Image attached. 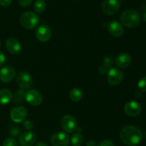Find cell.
Returning <instances> with one entry per match:
<instances>
[{
	"label": "cell",
	"instance_id": "cell-1",
	"mask_svg": "<svg viewBox=\"0 0 146 146\" xmlns=\"http://www.w3.org/2000/svg\"><path fill=\"white\" fill-rule=\"evenodd\" d=\"M120 138L122 143L126 145H135L141 141L142 133L135 126L127 125L121 130Z\"/></svg>",
	"mask_w": 146,
	"mask_h": 146
},
{
	"label": "cell",
	"instance_id": "cell-2",
	"mask_svg": "<svg viewBox=\"0 0 146 146\" xmlns=\"http://www.w3.org/2000/svg\"><path fill=\"white\" fill-rule=\"evenodd\" d=\"M121 23L128 28H134L139 24L141 17L136 11L128 9L123 11L120 17Z\"/></svg>",
	"mask_w": 146,
	"mask_h": 146
},
{
	"label": "cell",
	"instance_id": "cell-3",
	"mask_svg": "<svg viewBox=\"0 0 146 146\" xmlns=\"http://www.w3.org/2000/svg\"><path fill=\"white\" fill-rule=\"evenodd\" d=\"M39 21V17L33 11H25L20 17V24L24 29H33L36 27Z\"/></svg>",
	"mask_w": 146,
	"mask_h": 146
},
{
	"label": "cell",
	"instance_id": "cell-4",
	"mask_svg": "<svg viewBox=\"0 0 146 146\" xmlns=\"http://www.w3.org/2000/svg\"><path fill=\"white\" fill-rule=\"evenodd\" d=\"M61 125L67 133H73L78 130V124L76 119L72 115H66L61 118Z\"/></svg>",
	"mask_w": 146,
	"mask_h": 146
},
{
	"label": "cell",
	"instance_id": "cell-5",
	"mask_svg": "<svg viewBox=\"0 0 146 146\" xmlns=\"http://www.w3.org/2000/svg\"><path fill=\"white\" fill-rule=\"evenodd\" d=\"M121 7L120 0H104L102 3V9L104 14L107 15H113Z\"/></svg>",
	"mask_w": 146,
	"mask_h": 146
},
{
	"label": "cell",
	"instance_id": "cell-6",
	"mask_svg": "<svg viewBox=\"0 0 146 146\" xmlns=\"http://www.w3.org/2000/svg\"><path fill=\"white\" fill-rule=\"evenodd\" d=\"M69 141V135L64 132H56L51 137V143L53 146H67Z\"/></svg>",
	"mask_w": 146,
	"mask_h": 146
},
{
	"label": "cell",
	"instance_id": "cell-7",
	"mask_svg": "<svg viewBox=\"0 0 146 146\" xmlns=\"http://www.w3.org/2000/svg\"><path fill=\"white\" fill-rule=\"evenodd\" d=\"M25 100L32 106H38L42 102V95L35 89L29 90L25 94Z\"/></svg>",
	"mask_w": 146,
	"mask_h": 146
},
{
	"label": "cell",
	"instance_id": "cell-8",
	"mask_svg": "<svg viewBox=\"0 0 146 146\" xmlns=\"http://www.w3.org/2000/svg\"><path fill=\"white\" fill-rule=\"evenodd\" d=\"M17 84L21 90H27L32 84V78L29 73L26 72H20L17 76Z\"/></svg>",
	"mask_w": 146,
	"mask_h": 146
},
{
	"label": "cell",
	"instance_id": "cell-9",
	"mask_svg": "<svg viewBox=\"0 0 146 146\" xmlns=\"http://www.w3.org/2000/svg\"><path fill=\"white\" fill-rule=\"evenodd\" d=\"M123 79V74L117 68H111L108 72L107 80L111 85H118Z\"/></svg>",
	"mask_w": 146,
	"mask_h": 146
},
{
	"label": "cell",
	"instance_id": "cell-10",
	"mask_svg": "<svg viewBox=\"0 0 146 146\" xmlns=\"http://www.w3.org/2000/svg\"><path fill=\"white\" fill-rule=\"evenodd\" d=\"M28 111L24 107H14L10 113V117L14 122L17 123H21L27 117Z\"/></svg>",
	"mask_w": 146,
	"mask_h": 146
},
{
	"label": "cell",
	"instance_id": "cell-11",
	"mask_svg": "<svg viewBox=\"0 0 146 146\" xmlns=\"http://www.w3.org/2000/svg\"><path fill=\"white\" fill-rule=\"evenodd\" d=\"M141 105L136 101H129L126 102L124 105V112L128 115L131 117H135L139 115L141 113Z\"/></svg>",
	"mask_w": 146,
	"mask_h": 146
},
{
	"label": "cell",
	"instance_id": "cell-12",
	"mask_svg": "<svg viewBox=\"0 0 146 146\" xmlns=\"http://www.w3.org/2000/svg\"><path fill=\"white\" fill-rule=\"evenodd\" d=\"M36 37L38 41L41 42H46L51 39V29L45 24L39 26L36 30Z\"/></svg>",
	"mask_w": 146,
	"mask_h": 146
},
{
	"label": "cell",
	"instance_id": "cell-13",
	"mask_svg": "<svg viewBox=\"0 0 146 146\" xmlns=\"http://www.w3.org/2000/svg\"><path fill=\"white\" fill-rule=\"evenodd\" d=\"M19 141L21 146H32L36 142V135L33 132H24L20 135Z\"/></svg>",
	"mask_w": 146,
	"mask_h": 146
},
{
	"label": "cell",
	"instance_id": "cell-14",
	"mask_svg": "<svg viewBox=\"0 0 146 146\" xmlns=\"http://www.w3.org/2000/svg\"><path fill=\"white\" fill-rule=\"evenodd\" d=\"M14 77H15V70L11 66H5L0 70V80L2 82H10L12 81Z\"/></svg>",
	"mask_w": 146,
	"mask_h": 146
},
{
	"label": "cell",
	"instance_id": "cell-15",
	"mask_svg": "<svg viewBox=\"0 0 146 146\" xmlns=\"http://www.w3.org/2000/svg\"><path fill=\"white\" fill-rule=\"evenodd\" d=\"M107 28L110 34L115 37H121L124 33V29L122 24L115 20L110 21L107 25Z\"/></svg>",
	"mask_w": 146,
	"mask_h": 146
},
{
	"label": "cell",
	"instance_id": "cell-16",
	"mask_svg": "<svg viewBox=\"0 0 146 146\" xmlns=\"http://www.w3.org/2000/svg\"><path fill=\"white\" fill-rule=\"evenodd\" d=\"M6 47L9 53L17 54L21 52V45L19 40L14 37H9L6 41Z\"/></svg>",
	"mask_w": 146,
	"mask_h": 146
},
{
	"label": "cell",
	"instance_id": "cell-17",
	"mask_svg": "<svg viewBox=\"0 0 146 146\" xmlns=\"http://www.w3.org/2000/svg\"><path fill=\"white\" fill-rule=\"evenodd\" d=\"M132 58L128 53H121L115 59L116 65L120 68H126L131 64Z\"/></svg>",
	"mask_w": 146,
	"mask_h": 146
},
{
	"label": "cell",
	"instance_id": "cell-18",
	"mask_svg": "<svg viewBox=\"0 0 146 146\" xmlns=\"http://www.w3.org/2000/svg\"><path fill=\"white\" fill-rule=\"evenodd\" d=\"M12 93L8 89L0 90V104H8L12 99Z\"/></svg>",
	"mask_w": 146,
	"mask_h": 146
},
{
	"label": "cell",
	"instance_id": "cell-19",
	"mask_svg": "<svg viewBox=\"0 0 146 146\" xmlns=\"http://www.w3.org/2000/svg\"><path fill=\"white\" fill-rule=\"evenodd\" d=\"M69 97L70 99H71L73 102H77L80 101V100L82 99L83 92L79 88L75 87V88H73L72 90L70 91Z\"/></svg>",
	"mask_w": 146,
	"mask_h": 146
},
{
	"label": "cell",
	"instance_id": "cell-20",
	"mask_svg": "<svg viewBox=\"0 0 146 146\" xmlns=\"http://www.w3.org/2000/svg\"><path fill=\"white\" fill-rule=\"evenodd\" d=\"M84 142V137L80 133H76L72 135L71 143L73 146H81Z\"/></svg>",
	"mask_w": 146,
	"mask_h": 146
},
{
	"label": "cell",
	"instance_id": "cell-21",
	"mask_svg": "<svg viewBox=\"0 0 146 146\" xmlns=\"http://www.w3.org/2000/svg\"><path fill=\"white\" fill-rule=\"evenodd\" d=\"M46 4L44 0H36L34 4V9L37 13H42L45 11Z\"/></svg>",
	"mask_w": 146,
	"mask_h": 146
},
{
	"label": "cell",
	"instance_id": "cell-22",
	"mask_svg": "<svg viewBox=\"0 0 146 146\" xmlns=\"http://www.w3.org/2000/svg\"><path fill=\"white\" fill-rule=\"evenodd\" d=\"M25 92L24 91V90H17V92H15L14 96H12L13 100L15 103H21L23 102V101L25 99Z\"/></svg>",
	"mask_w": 146,
	"mask_h": 146
},
{
	"label": "cell",
	"instance_id": "cell-23",
	"mask_svg": "<svg viewBox=\"0 0 146 146\" xmlns=\"http://www.w3.org/2000/svg\"><path fill=\"white\" fill-rule=\"evenodd\" d=\"M3 146H18V143L14 138L8 137L3 142Z\"/></svg>",
	"mask_w": 146,
	"mask_h": 146
},
{
	"label": "cell",
	"instance_id": "cell-24",
	"mask_svg": "<svg viewBox=\"0 0 146 146\" xmlns=\"http://www.w3.org/2000/svg\"><path fill=\"white\" fill-rule=\"evenodd\" d=\"M138 87L140 91L146 92V77H143L139 80L138 83Z\"/></svg>",
	"mask_w": 146,
	"mask_h": 146
},
{
	"label": "cell",
	"instance_id": "cell-25",
	"mask_svg": "<svg viewBox=\"0 0 146 146\" xmlns=\"http://www.w3.org/2000/svg\"><path fill=\"white\" fill-rule=\"evenodd\" d=\"M97 146H114V144L111 140H104L101 141Z\"/></svg>",
	"mask_w": 146,
	"mask_h": 146
},
{
	"label": "cell",
	"instance_id": "cell-26",
	"mask_svg": "<svg viewBox=\"0 0 146 146\" xmlns=\"http://www.w3.org/2000/svg\"><path fill=\"white\" fill-rule=\"evenodd\" d=\"M33 0H18V2L20 6L23 7H26L29 6L31 4Z\"/></svg>",
	"mask_w": 146,
	"mask_h": 146
},
{
	"label": "cell",
	"instance_id": "cell-27",
	"mask_svg": "<svg viewBox=\"0 0 146 146\" xmlns=\"http://www.w3.org/2000/svg\"><path fill=\"white\" fill-rule=\"evenodd\" d=\"M24 125V127H25L27 130H31V129L34 127V124H33L32 122L30 121V120H27V121H25Z\"/></svg>",
	"mask_w": 146,
	"mask_h": 146
},
{
	"label": "cell",
	"instance_id": "cell-28",
	"mask_svg": "<svg viewBox=\"0 0 146 146\" xmlns=\"http://www.w3.org/2000/svg\"><path fill=\"white\" fill-rule=\"evenodd\" d=\"M19 133V130L17 127H13L10 130V134L13 136H17Z\"/></svg>",
	"mask_w": 146,
	"mask_h": 146
},
{
	"label": "cell",
	"instance_id": "cell-29",
	"mask_svg": "<svg viewBox=\"0 0 146 146\" xmlns=\"http://www.w3.org/2000/svg\"><path fill=\"white\" fill-rule=\"evenodd\" d=\"M108 67L107 66H106L105 64H102V65H100L98 70H99V72L101 74H106L108 72Z\"/></svg>",
	"mask_w": 146,
	"mask_h": 146
},
{
	"label": "cell",
	"instance_id": "cell-30",
	"mask_svg": "<svg viewBox=\"0 0 146 146\" xmlns=\"http://www.w3.org/2000/svg\"><path fill=\"white\" fill-rule=\"evenodd\" d=\"M11 1H12V0H0V4L2 7H7L11 4Z\"/></svg>",
	"mask_w": 146,
	"mask_h": 146
},
{
	"label": "cell",
	"instance_id": "cell-31",
	"mask_svg": "<svg viewBox=\"0 0 146 146\" xmlns=\"http://www.w3.org/2000/svg\"><path fill=\"white\" fill-rule=\"evenodd\" d=\"M5 60H6L5 55L4 54V53L0 52V68L2 67V66L4 65V62H5Z\"/></svg>",
	"mask_w": 146,
	"mask_h": 146
},
{
	"label": "cell",
	"instance_id": "cell-32",
	"mask_svg": "<svg viewBox=\"0 0 146 146\" xmlns=\"http://www.w3.org/2000/svg\"><path fill=\"white\" fill-rule=\"evenodd\" d=\"M86 146H97V144L94 140H89L87 143Z\"/></svg>",
	"mask_w": 146,
	"mask_h": 146
},
{
	"label": "cell",
	"instance_id": "cell-33",
	"mask_svg": "<svg viewBox=\"0 0 146 146\" xmlns=\"http://www.w3.org/2000/svg\"><path fill=\"white\" fill-rule=\"evenodd\" d=\"M35 146H48L45 143H43V142H39V143H37Z\"/></svg>",
	"mask_w": 146,
	"mask_h": 146
},
{
	"label": "cell",
	"instance_id": "cell-34",
	"mask_svg": "<svg viewBox=\"0 0 146 146\" xmlns=\"http://www.w3.org/2000/svg\"><path fill=\"white\" fill-rule=\"evenodd\" d=\"M143 20L146 22V12L144 13L143 15Z\"/></svg>",
	"mask_w": 146,
	"mask_h": 146
},
{
	"label": "cell",
	"instance_id": "cell-35",
	"mask_svg": "<svg viewBox=\"0 0 146 146\" xmlns=\"http://www.w3.org/2000/svg\"><path fill=\"white\" fill-rule=\"evenodd\" d=\"M1 40H0V47H1Z\"/></svg>",
	"mask_w": 146,
	"mask_h": 146
},
{
	"label": "cell",
	"instance_id": "cell-36",
	"mask_svg": "<svg viewBox=\"0 0 146 146\" xmlns=\"http://www.w3.org/2000/svg\"><path fill=\"white\" fill-rule=\"evenodd\" d=\"M145 136H146V132H145Z\"/></svg>",
	"mask_w": 146,
	"mask_h": 146
}]
</instances>
